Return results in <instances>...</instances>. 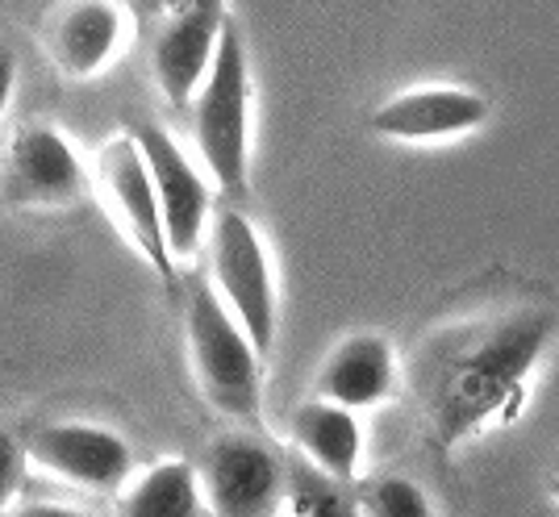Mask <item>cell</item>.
Returning <instances> with one entry per match:
<instances>
[{"instance_id":"1","label":"cell","mask_w":559,"mask_h":517,"mask_svg":"<svg viewBox=\"0 0 559 517\" xmlns=\"http://www.w3.org/2000/svg\"><path fill=\"white\" fill-rule=\"evenodd\" d=\"M551 342L547 313H513L501 326L467 334L439 359V372L426 384V413L435 425V438L451 447L480 425L506 418L526 376L535 372Z\"/></svg>"},{"instance_id":"2","label":"cell","mask_w":559,"mask_h":517,"mask_svg":"<svg viewBox=\"0 0 559 517\" xmlns=\"http://www.w3.org/2000/svg\"><path fill=\"white\" fill-rule=\"evenodd\" d=\"M192 134L213 184L226 196H242L251 180V68L242 34L230 22L192 96Z\"/></svg>"},{"instance_id":"3","label":"cell","mask_w":559,"mask_h":517,"mask_svg":"<svg viewBox=\"0 0 559 517\" xmlns=\"http://www.w3.org/2000/svg\"><path fill=\"white\" fill-rule=\"evenodd\" d=\"M185 334L197 384L217 413L234 422L259 425L263 413V376H259V351L230 309L217 301L210 284H197L185 301Z\"/></svg>"},{"instance_id":"4","label":"cell","mask_w":559,"mask_h":517,"mask_svg":"<svg viewBox=\"0 0 559 517\" xmlns=\"http://www.w3.org/2000/svg\"><path fill=\"white\" fill-rule=\"evenodd\" d=\"M213 251V292L230 309V317L242 326L259 354L276 342V280L272 258L259 230L238 209H222L210 235Z\"/></svg>"},{"instance_id":"5","label":"cell","mask_w":559,"mask_h":517,"mask_svg":"<svg viewBox=\"0 0 559 517\" xmlns=\"http://www.w3.org/2000/svg\"><path fill=\"white\" fill-rule=\"evenodd\" d=\"M134 142H139L151 189H155L167 251H171V258H188L201 247L205 226H210V184L164 125L142 121L134 130Z\"/></svg>"},{"instance_id":"6","label":"cell","mask_w":559,"mask_h":517,"mask_svg":"<svg viewBox=\"0 0 559 517\" xmlns=\"http://www.w3.org/2000/svg\"><path fill=\"white\" fill-rule=\"evenodd\" d=\"M201 496L217 517H272L284 496V468L251 434H222L197 471Z\"/></svg>"},{"instance_id":"7","label":"cell","mask_w":559,"mask_h":517,"mask_svg":"<svg viewBox=\"0 0 559 517\" xmlns=\"http://www.w3.org/2000/svg\"><path fill=\"white\" fill-rule=\"evenodd\" d=\"M29 459L75 489L114 493L134 471L130 443L96 422H47L29 434Z\"/></svg>"},{"instance_id":"8","label":"cell","mask_w":559,"mask_h":517,"mask_svg":"<svg viewBox=\"0 0 559 517\" xmlns=\"http://www.w3.org/2000/svg\"><path fill=\"white\" fill-rule=\"evenodd\" d=\"M222 29H226L222 0H180L171 13H164L155 47H151V68H155V84L167 96V105L176 109L192 105L213 63V50L222 43Z\"/></svg>"},{"instance_id":"9","label":"cell","mask_w":559,"mask_h":517,"mask_svg":"<svg viewBox=\"0 0 559 517\" xmlns=\"http://www.w3.org/2000/svg\"><path fill=\"white\" fill-rule=\"evenodd\" d=\"M100 184L109 196V209L121 221L126 238L139 247V255L151 263V272L164 284H176V258L167 251L164 221H159V205H155V189H151V176L142 164V151L134 134H121V139L105 142L100 151Z\"/></svg>"},{"instance_id":"10","label":"cell","mask_w":559,"mask_h":517,"mask_svg":"<svg viewBox=\"0 0 559 517\" xmlns=\"http://www.w3.org/2000/svg\"><path fill=\"white\" fill-rule=\"evenodd\" d=\"M84 164L55 125H22L9 142V159H4V192L17 205L34 209H55L71 205L84 196Z\"/></svg>"},{"instance_id":"11","label":"cell","mask_w":559,"mask_h":517,"mask_svg":"<svg viewBox=\"0 0 559 517\" xmlns=\"http://www.w3.org/2000/svg\"><path fill=\"white\" fill-rule=\"evenodd\" d=\"M489 121V100L472 88H414L376 109L372 134L393 142H439Z\"/></svg>"},{"instance_id":"12","label":"cell","mask_w":559,"mask_h":517,"mask_svg":"<svg viewBox=\"0 0 559 517\" xmlns=\"http://www.w3.org/2000/svg\"><path fill=\"white\" fill-rule=\"evenodd\" d=\"M318 400H330L338 409H376L396 393V354L389 338L380 334H350L338 342L322 372L313 380Z\"/></svg>"},{"instance_id":"13","label":"cell","mask_w":559,"mask_h":517,"mask_svg":"<svg viewBox=\"0 0 559 517\" xmlns=\"http://www.w3.org/2000/svg\"><path fill=\"white\" fill-rule=\"evenodd\" d=\"M126 17L114 0H68L47 34V50L55 68L71 80H93L109 68V59L121 47Z\"/></svg>"},{"instance_id":"14","label":"cell","mask_w":559,"mask_h":517,"mask_svg":"<svg viewBox=\"0 0 559 517\" xmlns=\"http://www.w3.org/2000/svg\"><path fill=\"white\" fill-rule=\"evenodd\" d=\"M293 438L305 455V468L326 476L334 484H350L359 476L364 459V430L350 409H338L330 400H305L293 413Z\"/></svg>"},{"instance_id":"15","label":"cell","mask_w":559,"mask_h":517,"mask_svg":"<svg viewBox=\"0 0 559 517\" xmlns=\"http://www.w3.org/2000/svg\"><path fill=\"white\" fill-rule=\"evenodd\" d=\"M205 496L201 480L188 459H164L146 471L142 480L130 484L121 496V517H201Z\"/></svg>"},{"instance_id":"16","label":"cell","mask_w":559,"mask_h":517,"mask_svg":"<svg viewBox=\"0 0 559 517\" xmlns=\"http://www.w3.org/2000/svg\"><path fill=\"white\" fill-rule=\"evenodd\" d=\"M359 514L364 517H439L430 496L421 493L409 476H376L359 489Z\"/></svg>"},{"instance_id":"17","label":"cell","mask_w":559,"mask_h":517,"mask_svg":"<svg viewBox=\"0 0 559 517\" xmlns=\"http://www.w3.org/2000/svg\"><path fill=\"white\" fill-rule=\"evenodd\" d=\"M293 514L297 517H364L359 505H350L338 493V484L318 476L313 468H301L293 476Z\"/></svg>"},{"instance_id":"18","label":"cell","mask_w":559,"mask_h":517,"mask_svg":"<svg viewBox=\"0 0 559 517\" xmlns=\"http://www.w3.org/2000/svg\"><path fill=\"white\" fill-rule=\"evenodd\" d=\"M22 459L25 450L22 443L9 434V430H0V509H4V501L17 493V480H22Z\"/></svg>"},{"instance_id":"19","label":"cell","mask_w":559,"mask_h":517,"mask_svg":"<svg viewBox=\"0 0 559 517\" xmlns=\"http://www.w3.org/2000/svg\"><path fill=\"white\" fill-rule=\"evenodd\" d=\"M13 84H17V55L9 47H0V118L9 113V100H13Z\"/></svg>"},{"instance_id":"20","label":"cell","mask_w":559,"mask_h":517,"mask_svg":"<svg viewBox=\"0 0 559 517\" xmlns=\"http://www.w3.org/2000/svg\"><path fill=\"white\" fill-rule=\"evenodd\" d=\"M126 4H130L139 17H164V13H171L180 0H126Z\"/></svg>"},{"instance_id":"21","label":"cell","mask_w":559,"mask_h":517,"mask_svg":"<svg viewBox=\"0 0 559 517\" xmlns=\"http://www.w3.org/2000/svg\"><path fill=\"white\" fill-rule=\"evenodd\" d=\"M17 517H88V514L68 509V505H29V509H22Z\"/></svg>"}]
</instances>
